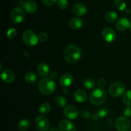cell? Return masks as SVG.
Listing matches in <instances>:
<instances>
[{
    "label": "cell",
    "instance_id": "6da1fadb",
    "mask_svg": "<svg viewBox=\"0 0 131 131\" xmlns=\"http://www.w3.org/2000/svg\"><path fill=\"white\" fill-rule=\"evenodd\" d=\"M81 56V48L76 44H72L65 48L64 51V57L69 64H74L79 60Z\"/></svg>",
    "mask_w": 131,
    "mask_h": 131
},
{
    "label": "cell",
    "instance_id": "7a4b0ae2",
    "mask_svg": "<svg viewBox=\"0 0 131 131\" xmlns=\"http://www.w3.org/2000/svg\"><path fill=\"white\" fill-rule=\"evenodd\" d=\"M38 90L43 95H50L56 90V84L51 78H43L38 83Z\"/></svg>",
    "mask_w": 131,
    "mask_h": 131
},
{
    "label": "cell",
    "instance_id": "3957f363",
    "mask_svg": "<svg viewBox=\"0 0 131 131\" xmlns=\"http://www.w3.org/2000/svg\"><path fill=\"white\" fill-rule=\"evenodd\" d=\"M107 99V93L105 90L99 88L93 90L90 95V101L94 105H101Z\"/></svg>",
    "mask_w": 131,
    "mask_h": 131
},
{
    "label": "cell",
    "instance_id": "277c9868",
    "mask_svg": "<svg viewBox=\"0 0 131 131\" xmlns=\"http://www.w3.org/2000/svg\"><path fill=\"white\" fill-rule=\"evenodd\" d=\"M125 86L122 82H115L111 85L109 88V93L114 98L120 97L124 93Z\"/></svg>",
    "mask_w": 131,
    "mask_h": 131
},
{
    "label": "cell",
    "instance_id": "5b68a950",
    "mask_svg": "<svg viewBox=\"0 0 131 131\" xmlns=\"http://www.w3.org/2000/svg\"><path fill=\"white\" fill-rule=\"evenodd\" d=\"M23 40L24 44L28 46H34L38 43V37L31 30H26L23 33Z\"/></svg>",
    "mask_w": 131,
    "mask_h": 131
},
{
    "label": "cell",
    "instance_id": "8992f818",
    "mask_svg": "<svg viewBox=\"0 0 131 131\" xmlns=\"http://www.w3.org/2000/svg\"><path fill=\"white\" fill-rule=\"evenodd\" d=\"M115 126L118 131H129L130 128V122L125 116H119L116 118Z\"/></svg>",
    "mask_w": 131,
    "mask_h": 131
},
{
    "label": "cell",
    "instance_id": "52a82bcc",
    "mask_svg": "<svg viewBox=\"0 0 131 131\" xmlns=\"http://www.w3.org/2000/svg\"><path fill=\"white\" fill-rule=\"evenodd\" d=\"M24 12L20 7L14 8L10 13V18L15 23H20L24 19Z\"/></svg>",
    "mask_w": 131,
    "mask_h": 131
},
{
    "label": "cell",
    "instance_id": "ba28073f",
    "mask_svg": "<svg viewBox=\"0 0 131 131\" xmlns=\"http://www.w3.org/2000/svg\"><path fill=\"white\" fill-rule=\"evenodd\" d=\"M35 125L39 130L47 131L49 128L50 123L46 116L40 115L35 119Z\"/></svg>",
    "mask_w": 131,
    "mask_h": 131
},
{
    "label": "cell",
    "instance_id": "9c48e42d",
    "mask_svg": "<svg viewBox=\"0 0 131 131\" xmlns=\"http://www.w3.org/2000/svg\"><path fill=\"white\" fill-rule=\"evenodd\" d=\"M64 115L70 119H75L79 116V110L74 105H68L63 110Z\"/></svg>",
    "mask_w": 131,
    "mask_h": 131
},
{
    "label": "cell",
    "instance_id": "30bf717a",
    "mask_svg": "<svg viewBox=\"0 0 131 131\" xmlns=\"http://www.w3.org/2000/svg\"><path fill=\"white\" fill-rule=\"evenodd\" d=\"M102 37L104 39L108 42H113L116 38V33L113 29L110 27H106L102 30Z\"/></svg>",
    "mask_w": 131,
    "mask_h": 131
},
{
    "label": "cell",
    "instance_id": "8fae6325",
    "mask_svg": "<svg viewBox=\"0 0 131 131\" xmlns=\"http://www.w3.org/2000/svg\"><path fill=\"white\" fill-rule=\"evenodd\" d=\"M1 78L6 83H12L15 80V74L13 71L6 69L1 72Z\"/></svg>",
    "mask_w": 131,
    "mask_h": 131
},
{
    "label": "cell",
    "instance_id": "7c38bea8",
    "mask_svg": "<svg viewBox=\"0 0 131 131\" xmlns=\"http://www.w3.org/2000/svg\"><path fill=\"white\" fill-rule=\"evenodd\" d=\"M59 128L60 131H76L75 125L71 121L67 119H63L60 121Z\"/></svg>",
    "mask_w": 131,
    "mask_h": 131
},
{
    "label": "cell",
    "instance_id": "4fadbf2b",
    "mask_svg": "<svg viewBox=\"0 0 131 131\" xmlns=\"http://www.w3.org/2000/svg\"><path fill=\"white\" fill-rule=\"evenodd\" d=\"M130 26V23L129 21V19H127L125 17L120 18L118 19L116 24V28L118 31L122 32V31H125L129 28Z\"/></svg>",
    "mask_w": 131,
    "mask_h": 131
},
{
    "label": "cell",
    "instance_id": "5bb4252c",
    "mask_svg": "<svg viewBox=\"0 0 131 131\" xmlns=\"http://www.w3.org/2000/svg\"><path fill=\"white\" fill-rule=\"evenodd\" d=\"M73 13L77 16H83L87 12V8L84 4L78 3L75 5L72 9Z\"/></svg>",
    "mask_w": 131,
    "mask_h": 131
},
{
    "label": "cell",
    "instance_id": "9a60e30c",
    "mask_svg": "<svg viewBox=\"0 0 131 131\" xmlns=\"http://www.w3.org/2000/svg\"><path fill=\"white\" fill-rule=\"evenodd\" d=\"M23 8L26 12L33 14L37 10V5L35 1L32 0H28L24 3Z\"/></svg>",
    "mask_w": 131,
    "mask_h": 131
},
{
    "label": "cell",
    "instance_id": "2e32d148",
    "mask_svg": "<svg viewBox=\"0 0 131 131\" xmlns=\"http://www.w3.org/2000/svg\"><path fill=\"white\" fill-rule=\"evenodd\" d=\"M72 76L69 73H65L60 78V83L62 87H68L72 83Z\"/></svg>",
    "mask_w": 131,
    "mask_h": 131
},
{
    "label": "cell",
    "instance_id": "e0dca14e",
    "mask_svg": "<svg viewBox=\"0 0 131 131\" xmlns=\"http://www.w3.org/2000/svg\"><path fill=\"white\" fill-rule=\"evenodd\" d=\"M74 98L79 103H83L86 101L87 99V94L84 90L77 89L74 94Z\"/></svg>",
    "mask_w": 131,
    "mask_h": 131
},
{
    "label": "cell",
    "instance_id": "ac0fdd59",
    "mask_svg": "<svg viewBox=\"0 0 131 131\" xmlns=\"http://www.w3.org/2000/svg\"><path fill=\"white\" fill-rule=\"evenodd\" d=\"M83 26V21L78 17H73L69 21V26L73 30L80 28Z\"/></svg>",
    "mask_w": 131,
    "mask_h": 131
},
{
    "label": "cell",
    "instance_id": "d6986e66",
    "mask_svg": "<svg viewBox=\"0 0 131 131\" xmlns=\"http://www.w3.org/2000/svg\"><path fill=\"white\" fill-rule=\"evenodd\" d=\"M37 71L38 73L42 77H47L49 74V68L47 64L45 63H40L37 66Z\"/></svg>",
    "mask_w": 131,
    "mask_h": 131
},
{
    "label": "cell",
    "instance_id": "ffe728a7",
    "mask_svg": "<svg viewBox=\"0 0 131 131\" xmlns=\"http://www.w3.org/2000/svg\"><path fill=\"white\" fill-rule=\"evenodd\" d=\"M118 18V14L115 12H108L105 15V19L108 23H114Z\"/></svg>",
    "mask_w": 131,
    "mask_h": 131
},
{
    "label": "cell",
    "instance_id": "44dd1931",
    "mask_svg": "<svg viewBox=\"0 0 131 131\" xmlns=\"http://www.w3.org/2000/svg\"><path fill=\"white\" fill-rule=\"evenodd\" d=\"M31 125V123L28 119H23L20 121L18 125V128L21 131H24L28 129Z\"/></svg>",
    "mask_w": 131,
    "mask_h": 131
},
{
    "label": "cell",
    "instance_id": "7402d4cb",
    "mask_svg": "<svg viewBox=\"0 0 131 131\" xmlns=\"http://www.w3.org/2000/svg\"><path fill=\"white\" fill-rule=\"evenodd\" d=\"M83 85L86 89H91L95 87L96 83L95 80L92 78H86L83 80Z\"/></svg>",
    "mask_w": 131,
    "mask_h": 131
},
{
    "label": "cell",
    "instance_id": "603a6c76",
    "mask_svg": "<svg viewBox=\"0 0 131 131\" xmlns=\"http://www.w3.org/2000/svg\"><path fill=\"white\" fill-rule=\"evenodd\" d=\"M24 79L25 81L28 83H33L35 82L37 80V75L35 73L32 71H29L25 74L24 76Z\"/></svg>",
    "mask_w": 131,
    "mask_h": 131
},
{
    "label": "cell",
    "instance_id": "cb8c5ba5",
    "mask_svg": "<svg viewBox=\"0 0 131 131\" xmlns=\"http://www.w3.org/2000/svg\"><path fill=\"white\" fill-rule=\"evenodd\" d=\"M51 105L48 103H43L40 105L39 108V111L42 114H47L51 111Z\"/></svg>",
    "mask_w": 131,
    "mask_h": 131
},
{
    "label": "cell",
    "instance_id": "d4e9b609",
    "mask_svg": "<svg viewBox=\"0 0 131 131\" xmlns=\"http://www.w3.org/2000/svg\"><path fill=\"white\" fill-rule=\"evenodd\" d=\"M55 102H56V105L59 107H63L66 105L67 104V100L63 96H58L56 97V100H55Z\"/></svg>",
    "mask_w": 131,
    "mask_h": 131
},
{
    "label": "cell",
    "instance_id": "484cf974",
    "mask_svg": "<svg viewBox=\"0 0 131 131\" xmlns=\"http://www.w3.org/2000/svg\"><path fill=\"white\" fill-rule=\"evenodd\" d=\"M123 101L127 105H131V90L127 91L123 96Z\"/></svg>",
    "mask_w": 131,
    "mask_h": 131
},
{
    "label": "cell",
    "instance_id": "4316f807",
    "mask_svg": "<svg viewBox=\"0 0 131 131\" xmlns=\"http://www.w3.org/2000/svg\"><path fill=\"white\" fill-rule=\"evenodd\" d=\"M114 4L115 6L120 10H124L126 8V4L123 0H115Z\"/></svg>",
    "mask_w": 131,
    "mask_h": 131
},
{
    "label": "cell",
    "instance_id": "83f0119b",
    "mask_svg": "<svg viewBox=\"0 0 131 131\" xmlns=\"http://www.w3.org/2000/svg\"><path fill=\"white\" fill-rule=\"evenodd\" d=\"M97 114H98L99 118H104L105 116H107L108 114V109L106 107H103L100 108L97 111Z\"/></svg>",
    "mask_w": 131,
    "mask_h": 131
},
{
    "label": "cell",
    "instance_id": "f1b7e54d",
    "mask_svg": "<svg viewBox=\"0 0 131 131\" xmlns=\"http://www.w3.org/2000/svg\"><path fill=\"white\" fill-rule=\"evenodd\" d=\"M58 6L59 8L60 9H66L69 6V3H68L67 0H59L58 1Z\"/></svg>",
    "mask_w": 131,
    "mask_h": 131
},
{
    "label": "cell",
    "instance_id": "f546056e",
    "mask_svg": "<svg viewBox=\"0 0 131 131\" xmlns=\"http://www.w3.org/2000/svg\"><path fill=\"white\" fill-rule=\"evenodd\" d=\"M16 35H17V30L15 29V28H10V29L8 30L7 32L8 38L10 39H14V37L16 36Z\"/></svg>",
    "mask_w": 131,
    "mask_h": 131
},
{
    "label": "cell",
    "instance_id": "4dcf8cb0",
    "mask_svg": "<svg viewBox=\"0 0 131 131\" xmlns=\"http://www.w3.org/2000/svg\"><path fill=\"white\" fill-rule=\"evenodd\" d=\"M38 37V40L40 41L41 42H45V41H47V39H48V35H47V33H45V32H42V33H40Z\"/></svg>",
    "mask_w": 131,
    "mask_h": 131
},
{
    "label": "cell",
    "instance_id": "1f68e13d",
    "mask_svg": "<svg viewBox=\"0 0 131 131\" xmlns=\"http://www.w3.org/2000/svg\"><path fill=\"white\" fill-rule=\"evenodd\" d=\"M58 0H42V3L47 6H53L56 3Z\"/></svg>",
    "mask_w": 131,
    "mask_h": 131
},
{
    "label": "cell",
    "instance_id": "d6a6232c",
    "mask_svg": "<svg viewBox=\"0 0 131 131\" xmlns=\"http://www.w3.org/2000/svg\"><path fill=\"white\" fill-rule=\"evenodd\" d=\"M124 115L126 117L131 116V107L130 105H127L126 108L124 109Z\"/></svg>",
    "mask_w": 131,
    "mask_h": 131
},
{
    "label": "cell",
    "instance_id": "836d02e7",
    "mask_svg": "<svg viewBox=\"0 0 131 131\" xmlns=\"http://www.w3.org/2000/svg\"><path fill=\"white\" fill-rule=\"evenodd\" d=\"M106 84V82L105 80V79L104 78H100L98 81V83H97V85H98L99 87L101 89L103 88L104 87H105Z\"/></svg>",
    "mask_w": 131,
    "mask_h": 131
},
{
    "label": "cell",
    "instance_id": "e575fe53",
    "mask_svg": "<svg viewBox=\"0 0 131 131\" xmlns=\"http://www.w3.org/2000/svg\"><path fill=\"white\" fill-rule=\"evenodd\" d=\"M57 76H58V74L55 71H52V73L50 74V77H51V78L52 80H55L56 78H57Z\"/></svg>",
    "mask_w": 131,
    "mask_h": 131
},
{
    "label": "cell",
    "instance_id": "d590c367",
    "mask_svg": "<svg viewBox=\"0 0 131 131\" xmlns=\"http://www.w3.org/2000/svg\"><path fill=\"white\" fill-rule=\"evenodd\" d=\"M81 114L85 118H88L90 117V113L88 111H83Z\"/></svg>",
    "mask_w": 131,
    "mask_h": 131
},
{
    "label": "cell",
    "instance_id": "8d00e7d4",
    "mask_svg": "<svg viewBox=\"0 0 131 131\" xmlns=\"http://www.w3.org/2000/svg\"><path fill=\"white\" fill-rule=\"evenodd\" d=\"M99 118V117L98 114H94V115L93 116V117H92V118H93V119H94V120H97V119H98Z\"/></svg>",
    "mask_w": 131,
    "mask_h": 131
},
{
    "label": "cell",
    "instance_id": "74e56055",
    "mask_svg": "<svg viewBox=\"0 0 131 131\" xmlns=\"http://www.w3.org/2000/svg\"><path fill=\"white\" fill-rule=\"evenodd\" d=\"M49 131H59V130L57 129V128H55V127H52V128H51V129L49 130Z\"/></svg>",
    "mask_w": 131,
    "mask_h": 131
},
{
    "label": "cell",
    "instance_id": "f35d334b",
    "mask_svg": "<svg viewBox=\"0 0 131 131\" xmlns=\"http://www.w3.org/2000/svg\"><path fill=\"white\" fill-rule=\"evenodd\" d=\"M129 28H130V31H131V24H130V27H129Z\"/></svg>",
    "mask_w": 131,
    "mask_h": 131
},
{
    "label": "cell",
    "instance_id": "ab89813d",
    "mask_svg": "<svg viewBox=\"0 0 131 131\" xmlns=\"http://www.w3.org/2000/svg\"><path fill=\"white\" fill-rule=\"evenodd\" d=\"M130 19H131V17H130Z\"/></svg>",
    "mask_w": 131,
    "mask_h": 131
},
{
    "label": "cell",
    "instance_id": "60d3db41",
    "mask_svg": "<svg viewBox=\"0 0 131 131\" xmlns=\"http://www.w3.org/2000/svg\"><path fill=\"white\" fill-rule=\"evenodd\" d=\"M130 131H131V129H130Z\"/></svg>",
    "mask_w": 131,
    "mask_h": 131
}]
</instances>
